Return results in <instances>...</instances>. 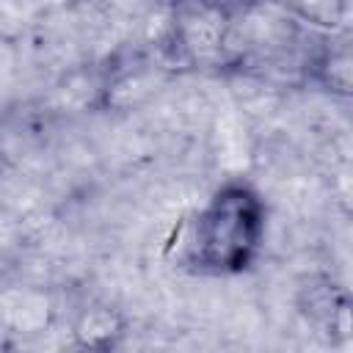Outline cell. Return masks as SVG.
Segmentation results:
<instances>
[{"instance_id":"cell-4","label":"cell","mask_w":353,"mask_h":353,"mask_svg":"<svg viewBox=\"0 0 353 353\" xmlns=\"http://www.w3.org/2000/svg\"><path fill=\"white\" fill-rule=\"evenodd\" d=\"M124 320L119 317L116 309L110 306H85L74 325H72V339L77 347L85 350H113L124 339Z\"/></svg>"},{"instance_id":"cell-1","label":"cell","mask_w":353,"mask_h":353,"mask_svg":"<svg viewBox=\"0 0 353 353\" xmlns=\"http://www.w3.org/2000/svg\"><path fill=\"white\" fill-rule=\"evenodd\" d=\"M268 240V201L245 179L221 182L193 212L182 237V265L207 279L248 273Z\"/></svg>"},{"instance_id":"cell-5","label":"cell","mask_w":353,"mask_h":353,"mask_svg":"<svg viewBox=\"0 0 353 353\" xmlns=\"http://www.w3.org/2000/svg\"><path fill=\"white\" fill-rule=\"evenodd\" d=\"M287 6L301 22L325 33H336L347 19L350 0H287Z\"/></svg>"},{"instance_id":"cell-3","label":"cell","mask_w":353,"mask_h":353,"mask_svg":"<svg viewBox=\"0 0 353 353\" xmlns=\"http://www.w3.org/2000/svg\"><path fill=\"white\" fill-rule=\"evenodd\" d=\"M312 80L331 97L347 99L353 94V50L347 36L328 33L325 44L309 63Z\"/></svg>"},{"instance_id":"cell-2","label":"cell","mask_w":353,"mask_h":353,"mask_svg":"<svg viewBox=\"0 0 353 353\" xmlns=\"http://www.w3.org/2000/svg\"><path fill=\"white\" fill-rule=\"evenodd\" d=\"M298 312L303 314V320L323 336H328L331 342H342L350 336V298L347 290L328 279H309L301 290H298Z\"/></svg>"}]
</instances>
